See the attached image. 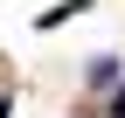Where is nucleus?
Masks as SVG:
<instances>
[{
  "label": "nucleus",
  "instance_id": "nucleus-2",
  "mask_svg": "<svg viewBox=\"0 0 125 118\" xmlns=\"http://www.w3.org/2000/svg\"><path fill=\"white\" fill-rule=\"evenodd\" d=\"M118 118H125V97H118Z\"/></svg>",
  "mask_w": 125,
  "mask_h": 118
},
{
  "label": "nucleus",
  "instance_id": "nucleus-1",
  "mask_svg": "<svg viewBox=\"0 0 125 118\" xmlns=\"http://www.w3.org/2000/svg\"><path fill=\"white\" fill-rule=\"evenodd\" d=\"M0 118H7V97H0Z\"/></svg>",
  "mask_w": 125,
  "mask_h": 118
}]
</instances>
